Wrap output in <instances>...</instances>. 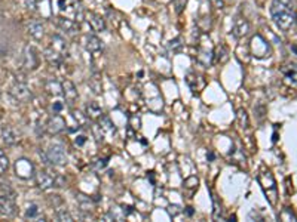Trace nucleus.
I'll list each match as a JSON object with an SVG mask.
<instances>
[{
    "label": "nucleus",
    "mask_w": 297,
    "mask_h": 222,
    "mask_svg": "<svg viewBox=\"0 0 297 222\" xmlns=\"http://www.w3.org/2000/svg\"><path fill=\"white\" fill-rule=\"evenodd\" d=\"M259 182L265 191V194L268 196V199L271 201V204H275L276 203V182H275L274 175L269 172V171H265L259 175Z\"/></svg>",
    "instance_id": "4"
},
{
    "label": "nucleus",
    "mask_w": 297,
    "mask_h": 222,
    "mask_svg": "<svg viewBox=\"0 0 297 222\" xmlns=\"http://www.w3.org/2000/svg\"><path fill=\"white\" fill-rule=\"evenodd\" d=\"M52 110L55 111V113L61 111V110H63V104H61V102H55V104L52 105Z\"/></svg>",
    "instance_id": "36"
},
{
    "label": "nucleus",
    "mask_w": 297,
    "mask_h": 222,
    "mask_svg": "<svg viewBox=\"0 0 297 222\" xmlns=\"http://www.w3.org/2000/svg\"><path fill=\"white\" fill-rule=\"evenodd\" d=\"M24 67L27 70H36L39 67V55L33 46H28L24 53Z\"/></svg>",
    "instance_id": "10"
},
{
    "label": "nucleus",
    "mask_w": 297,
    "mask_h": 222,
    "mask_svg": "<svg viewBox=\"0 0 297 222\" xmlns=\"http://www.w3.org/2000/svg\"><path fill=\"white\" fill-rule=\"evenodd\" d=\"M251 53L256 58H265L271 53L269 44L260 34H256L251 39Z\"/></svg>",
    "instance_id": "5"
},
{
    "label": "nucleus",
    "mask_w": 297,
    "mask_h": 222,
    "mask_svg": "<svg viewBox=\"0 0 297 222\" xmlns=\"http://www.w3.org/2000/svg\"><path fill=\"white\" fill-rule=\"evenodd\" d=\"M236 120H238V125L242 128V129H247L248 125H250V120H248V114L244 108H239L236 113Z\"/></svg>",
    "instance_id": "24"
},
{
    "label": "nucleus",
    "mask_w": 297,
    "mask_h": 222,
    "mask_svg": "<svg viewBox=\"0 0 297 222\" xmlns=\"http://www.w3.org/2000/svg\"><path fill=\"white\" fill-rule=\"evenodd\" d=\"M57 24H58V27L63 30V31H66L67 34H76L77 33V24L74 20H71L69 17H60L58 20H57Z\"/></svg>",
    "instance_id": "14"
},
{
    "label": "nucleus",
    "mask_w": 297,
    "mask_h": 222,
    "mask_svg": "<svg viewBox=\"0 0 297 222\" xmlns=\"http://www.w3.org/2000/svg\"><path fill=\"white\" fill-rule=\"evenodd\" d=\"M88 22H90L92 30L97 31V33H101V31L106 30V21H104V18H103L101 15H98V14H94V12L88 14Z\"/></svg>",
    "instance_id": "19"
},
{
    "label": "nucleus",
    "mask_w": 297,
    "mask_h": 222,
    "mask_svg": "<svg viewBox=\"0 0 297 222\" xmlns=\"http://www.w3.org/2000/svg\"><path fill=\"white\" fill-rule=\"evenodd\" d=\"M85 114H87V117H88L90 120L97 122V120H100V117L103 116V108L100 107L98 102L92 101L90 104H87V107H85Z\"/></svg>",
    "instance_id": "18"
},
{
    "label": "nucleus",
    "mask_w": 297,
    "mask_h": 222,
    "mask_svg": "<svg viewBox=\"0 0 297 222\" xmlns=\"http://www.w3.org/2000/svg\"><path fill=\"white\" fill-rule=\"evenodd\" d=\"M45 90L49 95H54V96H58V95H63V85L58 82V80H46L45 82Z\"/></svg>",
    "instance_id": "22"
},
{
    "label": "nucleus",
    "mask_w": 297,
    "mask_h": 222,
    "mask_svg": "<svg viewBox=\"0 0 297 222\" xmlns=\"http://www.w3.org/2000/svg\"><path fill=\"white\" fill-rule=\"evenodd\" d=\"M214 57H216L217 63H225L228 60V49L223 46V52L220 53V50H217V52H214Z\"/></svg>",
    "instance_id": "32"
},
{
    "label": "nucleus",
    "mask_w": 297,
    "mask_h": 222,
    "mask_svg": "<svg viewBox=\"0 0 297 222\" xmlns=\"http://www.w3.org/2000/svg\"><path fill=\"white\" fill-rule=\"evenodd\" d=\"M281 73L282 76L285 77V80L293 85V86H297V64H287L281 68Z\"/></svg>",
    "instance_id": "16"
},
{
    "label": "nucleus",
    "mask_w": 297,
    "mask_h": 222,
    "mask_svg": "<svg viewBox=\"0 0 297 222\" xmlns=\"http://www.w3.org/2000/svg\"><path fill=\"white\" fill-rule=\"evenodd\" d=\"M100 123V126H101V129H103V132L104 133H113L114 131H116V128H114V125H113V122L107 117V116H101L100 117V120H98Z\"/></svg>",
    "instance_id": "23"
},
{
    "label": "nucleus",
    "mask_w": 297,
    "mask_h": 222,
    "mask_svg": "<svg viewBox=\"0 0 297 222\" xmlns=\"http://www.w3.org/2000/svg\"><path fill=\"white\" fill-rule=\"evenodd\" d=\"M46 132L49 135H58L66 129V120L60 116V114H54L48 122H46L45 126Z\"/></svg>",
    "instance_id": "9"
},
{
    "label": "nucleus",
    "mask_w": 297,
    "mask_h": 222,
    "mask_svg": "<svg viewBox=\"0 0 297 222\" xmlns=\"http://www.w3.org/2000/svg\"><path fill=\"white\" fill-rule=\"evenodd\" d=\"M57 218H58L60 221H73V216H71V213H70L67 209H58V210H57Z\"/></svg>",
    "instance_id": "27"
},
{
    "label": "nucleus",
    "mask_w": 297,
    "mask_h": 222,
    "mask_svg": "<svg viewBox=\"0 0 297 222\" xmlns=\"http://www.w3.org/2000/svg\"><path fill=\"white\" fill-rule=\"evenodd\" d=\"M9 92H11L12 98L15 101H18V102H28L31 99V96H33L30 88L27 85H24V83H15Z\"/></svg>",
    "instance_id": "8"
},
{
    "label": "nucleus",
    "mask_w": 297,
    "mask_h": 222,
    "mask_svg": "<svg viewBox=\"0 0 297 222\" xmlns=\"http://www.w3.org/2000/svg\"><path fill=\"white\" fill-rule=\"evenodd\" d=\"M73 113V119L77 122V126H85L87 125V122H88V117H87V114H83V113H80V111H76L73 110L71 111Z\"/></svg>",
    "instance_id": "25"
},
{
    "label": "nucleus",
    "mask_w": 297,
    "mask_h": 222,
    "mask_svg": "<svg viewBox=\"0 0 297 222\" xmlns=\"http://www.w3.org/2000/svg\"><path fill=\"white\" fill-rule=\"evenodd\" d=\"M251 27H250V22L247 21L244 17H236L233 20V25H232V34L235 39H242L245 37L248 33H250Z\"/></svg>",
    "instance_id": "7"
},
{
    "label": "nucleus",
    "mask_w": 297,
    "mask_h": 222,
    "mask_svg": "<svg viewBox=\"0 0 297 222\" xmlns=\"http://www.w3.org/2000/svg\"><path fill=\"white\" fill-rule=\"evenodd\" d=\"M28 30V34L34 39V40H42L44 36H45V27L44 24L39 21H31L27 27Z\"/></svg>",
    "instance_id": "13"
},
{
    "label": "nucleus",
    "mask_w": 297,
    "mask_h": 222,
    "mask_svg": "<svg viewBox=\"0 0 297 222\" xmlns=\"http://www.w3.org/2000/svg\"><path fill=\"white\" fill-rule=\"evenodd\" d=\"M24 2H25V5H27L28 9H31V11L36 9V0H24Z\"/></svg>",
    "instance_id": "35"
},
{
    "label": "nucleus",
    "mask_w": 297,
    "mask_h": 222,
    "mask_svg": "<svg viewBox=\"0 0 297 222\" xmlns=\"http://www.w3.org/2000/svg\"><path fill=\"white\" fill-rule=\"evenodd\" d=\"M37 215H39V209H37V206H36V204H30V206L27 207L25 218H37Z\"/></svg>",
    "instance_id": "30"
},
{
    "label": "nucleus",
    "mask_w": 297,
    "mask_h": 222,
    "mask_svg": "<svg viewBox=\"0 0 297 222\" xmlns=\"http://www.w3.org/2000/svg\"><path fill=\"white\" fill-rule=\"evenodd\" d=\"M51 43H52L51 44V47H52L54 50H57L58 53H61L63 57H64V53H67V43H66V40H64L61 36L54 34Z\"/></svg>",
    "instance_id": "21"
},
{
    "label": "nucleus",
    "mask_w": 297,
    "mask_h": 222,
    "mask_svg": "<svg viewBox=\"0 0 297 222\" xmlns=\"http://www.w3.org/2000/svg\"><path fill=\"white\" fill-rule=\"evenodd\" d=\"M61 85H63V96H64L66 102H67L69 105H73V104L77 101V98H79L77 89H76V86H74L70 80H64Z\"/></svg>",
    "instance_id": "11"
},
{
    "label": "nucleus",
    "mask_w": 297,
    "mask_h": 222,
    "mask_svg": "<svg viewBox=\"0 0 297 222\" xmlns=\"http://www.w3.org/2000/svg\"><path fill=\"white\" fill-rule=\"evenodd\" d=\"M2 139H3V142L6 145H15L18 142V139H20V135L14 128L6 126V128L2 129Z\"/></svg>",
    "instance_id": "15"
},
{
    "label": "nucleus",
    "mask_w": 297,
    "mask_h": 222,
    "mask_svg": "<svg viewBox=\"0 0 297 222\" xmlns=\"http://www.w3.org/2000/svg\"><path fill=\"white\" fill-rule=\"evenodd\" d=\"M279 219H282V221H297V216L293 213L291 209L285 207V209L279 213Z\"/></svg>",
    "instance_id": "26"
},
{
    "label": "nucleus",
    "mask_w": 297,
    "mask_h": 222,
    "mask_svg": "<svg viewBox=\"0 0 297 222\" xmlns=\"http://www.w3.org/2000/svg\"><path fill=\"white\" fill-rule=\"evenodd\" d=\"M17 213V206L9 196H0V215L14 216Z\"/></svg>",
    "instance_id": "12"
},
{
    "label": "nucleus",
    "mask_w": 297,
    "mask_h": 222,
    "mask_svg": "<svg viewBox=\"0 0 297 222\" xmlns=\"http://www.w3.org/2000/svg\"><path fill=\"white\" fill-rule=\"evenodd\" d=\"M184 184H186V187H187V188H195V187H198L199 181H198V178L196 177H190L184 181Z\"/></svg>",
    "instance_id": "33"
},
{
    "label": "nucleus",
    "mask_w": 297,
    "mask_h": 222,
    "mask_svg": "<svg viewBox=\"0 0 297 222\" xmlns=\"http://www.w3.org/2000/svg\"><path fill=\"white\" fill-rule=\"evenodd\" d=\"M85 141H87V138H85V136H79V139L76 138V141H74V142H76L77 145H83V144H85Z\"/></svg>",
    "instance_id": "37"
},
{
    "label": "nucleus",
    "mask_w": 297,
    "mask_h": 222,
    "mask_svg": "<svg viewBox=\"0 0 297 222\" xmlns=\"http://www.w3.org/2000/svg\"><path fill=\"white\" fill-rule=\"evenodd\" d=\"M209 2L213 3L214 8H217V9H220V11L225 9V2H223V0H209Z\"/></svg>",
    "instance_id": "34"
},
{
    "label": "nucleus",
    "mask_w": 297,
    "mask_h": 222,
    "mask_svg": "<svg viewBox=\"0 0 297 222\" xmlns=\"http://www.w3.org/2000/svg\"><path fill=\"white\" fill-rule=\"evenodd\" d=\"M92 133H94V136H95V139H97L98 142H103L104 132H103V129H101L100 125H94V126H92Z\"/></svg>",
    "instance_id": "29"
},
{
    "label": "nucleus",
    "mask_w": 297,
    "mask_h": 222,
    "mask_svg": "<svg viewBox=\"0 0 297 222\" xmlns=\"http://www.w3.org/2000/svg\"><path fill=\"white\" fill-rule=\"evenodd\" d=\"M34 179H36V184L40 190H49L52 187H63V182L64 179L60 177V175H52L51 172L48 171H39L34 174Z\"/></svg>",
    "instance_id": "3"
},
{
    "label": "nucleus",
    "mask_w": 297,
    "mask_h": 222,
    "mask_svg": "<svg viewBox=\"0 0 297 222\" xmlns=\"http://www.w3.org/2000/svg\"><path fill=\"white\" fill-rule=\"evenodd\" d=\"M85 47H87V50H88L90 53L97 55V53H100V52L103 50V42H101L97 36H94V34H88V36H87V43H85Z\"/></svg>",
    "instance_id": "17"
},
{
    "label": "nucleus",
    "mask_w": 297,
    "mask_h": 222,
    "mask_svg": "<svg viewBox=\"0 0 297 222\" xmlns=\"http://www.w3.org/2000/svg\"><path fill=\"white\" fill-rule=\"evenodd\" d=\"M15 174L17 177L21 178V179H30V178L34 177L36 171H34V166L30 160L27 158H18L15 161Z\"/></svg>",
    "instance_id": "6"
},
{
    "label": "nucleus",
    "mask_w": 297,
    "mask_h": 222,
    "mask_svg": "<svg viewBox=\"0 0 297 222\" xmlns=\"http://www.w3.org/2000/svg\"><path fill=\"white\" fill-rule=\"evenodd\" d=\"M90 86L91 89L95 92V93H101V82H100V79H97V77H92L91 80H90Z\"/></svg>",
    "instance_id": "31"
},
{
    "label": "nucleus",
    "mask_w": 297,
    "mask_h": 222,
    "mask_svg": "<svg viewBox=\"0 0 297 222\" xmlns=\"http://www.w3.org/2000/svg\"><path fill=\"white\" fill-rule=\"evenodd\" d=\"M40 157H44V163L52 164V166H61L67 161L66 150L61 144L51 145L45 153H40Z\"/></svg>",
    "instance_id": "2"
},
{
    "label": "nucleus",
    "mask_w": 297,
    "mask_h": 222,
    "mask_svg": "<svg viewBox=\"0 0 297 222\" xmlns=\"http://www.w3.org/2000/svg\"><path fill=\"white\" fill-rule=\"evenodd\" d=\"M8 168H9V158H8L6 153L0 148V174L8 171Z\"/></svg>",
    "instance_id": "28"
},
{
    "label": "nucleus",
    "mask_w": 297,
    "mask_h": 222,
    "mask_svg": "<svg viewBox=\"0 0 297 222\" xmlns=\"http://www.w3.org/2000/svg\"><path fill=\"white\" fill-rule=\"evenodd\" d=\"M63 58H64V57H63L61 53H58L57 50H54L52 47H48L45 50V60L49 66H61V64H63Z\"/></svg>",
    "instance_id": "20"
},
{
    "label": "nucleus",
    "mask_w": 297,
    "mask_h": 222,
    "mask_svg": "<svg viewBox=\"0 0 297 222\" xmlns=\"http://www.w3.org/2000/svg\"><path fill=\"white\" fill-rule=\"evenodd\" d=\"M271 15L275 25L281 31H288L296 24V12H294V2L293 0H272L271 5Z\"/></svg>",
    "instance_id": "1"
},
{
    "label": "nucleus",
    "mask_w": 297,
    "mask_h": 222,
    "mask_svg": "<svg viewBox=\"0 0 297 222\" xmlns=\"http://www.w3.org/2000/svg\"><path fill=\"white\" fill-rule=\"evenodd\" d=\"M296 22H297V21H296Z\"/></svg>",
    "instance_id": "38"
}]
</instances>
